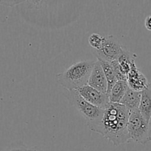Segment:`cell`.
<instances>
[{
	"instance_id": "obj_17",
	"label": "cell",
	"mask_w": 151,
	"mask_h": 151,
	"mask_svg": "<svg viewBox=\"0 0 151 151\" xmlns=\"http://www.w3.org/2000/svg\"><path fill=\"white\" fill-rule=\"evenodd\" d=\"M26 1H27L29 7L38 9L41 7L44 0H27Z\"/></svg>"
},
{
	"instance_id": "obj_9",
	"label": "cell",
	"mask_w": 151,
	"mask_h": 151,
	"mask_svg": "<svg viewBox=\"0 0 151 151\" xmlns=\"http://www.w3.org/2000/svg\"><path fill=\"white\" fill-rule=\"evenodd\" d=\"M139 111L143 117L148 122L151 119V83L141 91V100H140Z\"/></svg>"
},
{
	"instance_id": "obj_1",
	"label": "cell",
	"mask_w": 151,
	"mask_h": 151,
	"mask_svg": "<svg viewBox=\"0 0 151 151\" xmlns=\"http://www.w3.org/2000/svg\"><path fill=\"white\" fill-rule=\"evenodd\" d=\"M130 114L123 105L110 102L103 109L101 120L92 131L101 134L114 146L125 144L131 139L127 128Z\"/></svg>"
},
{
	"instance_id": "obj_18",
	"label": "cell",
	"mask_w": 151,
	"mask_h": 151,
	"mask_svg": "<svg viewBox=\"0 0 151 151\" xmlns=\"http://www.w3.org/2000/svg\"><path fill=\"white\" fill-rule=\"evenodd\" d=\"M145 27L147 30L151 31V16H148L145 21Z\"/></svg>"
},
{
	"instance_id": "obj_8",
	"label": "cell",
	"mask_w": 151,
	"mask_h": 151,
	"mask_svg": "<svg viewBox=\"0 0 151 151\" xmlns=\"http://www.w3.org/2000/svg\"><path fill=\"white\" fill-rule=\"evenodd\" d=\"M127 83L128 87L137 91H142L148 86L149 82L147 78L142 73L134 63L127 75Z\"/></svg>"
},
{
	"instance_id": "obj_14",
	"label": "cell",
	"mask_w": 151,
	"mask_h": 151,
	"mask_svg": "<svg viewBox=\"0 0 151 151\" xmlns=\"http://www.w3.org/2000/svg\"><path fill=\"white\" fill-rule=\"evenodd\" d=\"M103 38V37H102L99 34L92 33L88 37V42L93 49H94L95 50H98L102 45Z\"/></svg>"
},
{
	"instance_id": "obj_16",
	"label": "cell",
	"mask_w": 151,
	"mask_h": 151,
	"mask_svg": "<svg viewBox=\"0 0 151 151\" xmlns=\"http://www.w3.org/2000/svg\"><path fill=\"white\" fill-rule=\"evenodd\" d=\"M27 0H0V4L7 7H14V6L25 2Z\"/></svg>"
},
{
	"instance_id": "obj_12",
	"label": "cell",
	"mask_w": 151,
	"mask_h": 151,
	"mask_svg": "<svg viewBox=\"0 0 151 151\" xmlns=\"http://www.w3.org/2000/svg\"><path fill=\"white\" fill-rule=\"evenodd\" d=\"M129 88L127 81H118L113 86L111 91L108 94L111 103H119L124 94Z\"/></svg>"
},
{
	"instance_id": "obj_15",
	"label": "cell",
	"mask_w": 151,
	"mask_h": 151,
	"mask_svg": "<svg viewBox=\"0 0 151 151\" xmlns=\"http://www.w3.org/2000/svg\"><path fill=\"white\" fill-rule=\"evenodd\" d=\"M27 146L22 142H18L10 145L4 151H27Z\"/></svg>"
},
{
	"instance_id": "obj_3",
	"label": "cell",
	"mask_w": 151,
	"mask_h": 151,
	"mask_svg": "<svg viewBox=\"0 0 151 151\" xmlns=\"http://www.w3.org/2000/svg\"><path fill=\"white\" fill-rule=\"evenodd\" d=\"M63 94L69 103L85 119L89 129L92 131L101 120L103 109L87 102L77 90L65 89Z\"/></svg>"
},
{
	"instance_id": "obj_13",
	"label": "cell",
	"mask_w": 151,
	"mask_h": 151,
	"mask_svg": "<svg viewBox=\"0 0 151 151\" xmlns=\"http://www.w3.org/2000/svg\"><path fill=\"white\" fill-rule=\"evenodd\" d=\"M97 60L100 62V65H101L102 69H103V72H104L105 76H106V81H107V84H108L107 94H108L109 93V91H111L112 87H113V86L116 83L117 79H116V75H115L113 66H112L111 62L106 61V60H101V59H97Z\"/></svg>"
},
{
	"instance_id": "obj_5",
	"label": "cell",
	"mask_w": 151,
	"mask_h": 151,
	"mask_svg": "<svg viewBox=\"0 0 151 151\" xmlns=\"http://www.w3.org/2000/svg\"><path fill=\"white\" fill-rule=\"evenodd\" d=\"M123 47L114 35H110L103 37L100 48L95 50L97 59L111 62L116 60L123 50Z\"/></svg>"
},
{
	"instance_id": "obj_7",
	"label": "cell",
	"mask_w": 151,
	"mask_h": 151,
	"mask_svg": "<svg viewBox=\"0 0 151 151\" xmlns=\"http://www.w3.org/2000/svg\"><path fill=\"white\" fill-rule=\"evenodd\" d=\"M88 85L101 92L107 94V81L101 65L98 60H96L94 63V67L88 78Z\"/></svg>"
},
{
	"instance_id": "obj_19",
	"label": "cell",
	"mask_w": 151,
	"mask_h": 151,
	"mask_svg": "<svg viewBox=\"0 0 151 151\" xmlns=\"http://www.w3.org/2000/svg\"><path fill=\"white\" fill-rule=\"evenodd\" d=\"M27 151H43L40 147H37V146H35V147H32L30 148L27 149Z\"/></svg>"
},
{
	"instance_id": "obj_4",
	"label": "cell",
	"mask_w": 151,
	"mask_h": 151,
	"mask_svg": "<svg viewBox=\"0 0 151 151\" xmlns=\"http://www.w3.org/2000/svg\"><path fill=\"white\" fill-rule=\"evenodd\" d=\"M127 128L130 139L138 144L145 145L151 141V122L146 120L138 109L130 114Z\"/></svg>"
},
{
	"instance_id": "obj_10",
	"label": "cell",
	"mask_w": 151,
	"mask_h": 151,
	"mask_svg": "<svg viewBox=\"0 0 151 151\" xmlns=\"http://www.w3.org/2000/svg\"><path fill=\"white\" fill-rule=\"evenodd\" d=\"M137 57V55L124 48L116 59L119 70L122 72V75H125L126 78L128 72L131 70V66L135 63Z\"/></svg>"
},
{
	"instance_id": "obj_2",
	"label": "cell",
	"mask_w": 151,
	"mask_h": 151,
	"mask_svg": "<svg viewBox=\"0 0 151 151\" xmlns=\"http://www.w3.org/2000/svg\"><path fill=\"white\" fill-rule=\"evenodd\" d=\"M95 61L81 60L73 63L64 72L56 75L57 82L66 90H78L88 84Z\"/></svg>"
},
{
	"instance_id": "obj_11",
	"label": "cell",
	"mask_w": 151,
	"mask_h": 151,
	"mask_svg": "<svg viewBox=\"0 0 151 151\" xmlns=\"http://www.w3.org/2000/svg\"><path fill=\"white\" fill-rule=\"evenodd\" d=\"M141 91H137L128 88L119 103L123 105L130 111V112H131L139 109Z\"/></svg>"
},
{
	"instance_id": "obj_6",
	"label": "cell",
	"mask_w": 151,
	"mask_h": 151,
	"mask_svg": "<svg viewBox=\"0 0 151 151\" xmlns=\"http://www.w3.org/2000/svg\"><path fill=\"white\" fill-rule=\"evenodd\" d=\"M77 91L87 102L100 109H104L110 103L109 95L107 94L92 88L88 84L81 87Z\"/></svg>"
}]
</instances>
